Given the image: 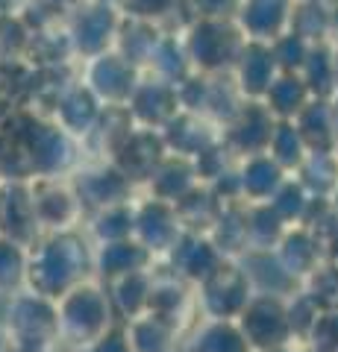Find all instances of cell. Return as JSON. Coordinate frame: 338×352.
Here are the masks:
<instances>
[{
	"label": "cell",
	"instance_id": "cell-1",
	"mask_svg": "<svg viewBox=\"0 0 338 352\" xmlns=\"http://www.w3.org/2000/svg\"><path fill=\"white\" fill-rule=\"evenodd\" d=\"M71 244L68 241H50L45 244V250L39 252V258L32 261V285L41 291V294H56L62 291L71 279V267H74V258H71Z\"/></svg>",
	"mask_w": 338,
	"mask_h": 352
},
{
	"label": "cell",
	"instance_id": "cell-2",
	"mask_svg": "<svg viewBox=\"0 0 338 352\" xmlns=\"http://www.w3.org/2000/svg\"><path fill=\"white\" fill-rule=\"evenodd\" d=\"M27 273V256L18 241L0 235V291H9Z\"/></svg>",
	"mask_w": 338,
	"mask_h": 352
},
{
	"label": "cell",
	"instance_id": "cell-3",
	"mask_svg": "<svg viewBox=\"0 0 338 352\" xmlns=\"http://www.w3.org/2000/svg\"><path fill=\"white\" fill-rule=\"evenodd\" d=\"M0 235H3V220H0Z\"/></svg>",
	"mask_w": 338,
	"mask_h": 352
}]
</instances>
